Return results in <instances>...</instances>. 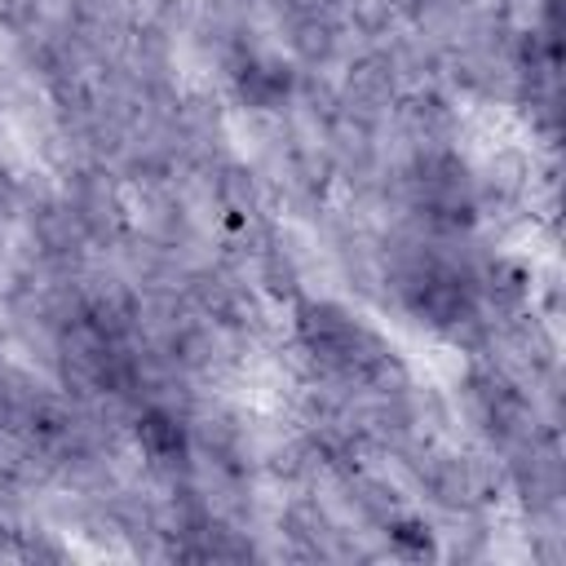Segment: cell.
Here are the masks:
<instances>
[{
	"label": "cell",
	"mask_w": 566,
	"mask_h": 566,
	"mask_svg": "<svg viewBox=\"0 0 566 566\" xmlns=\"http://www.w3.org/2000/svg\"><path fill=\"white\" fill-rule=\"evenodd\" d=\"M217 203L221 212L230 217V226L248 230L261 212V186H256V172L248 164H221L217 168Z\"/></svg>",
	"instance_id": "cell-11"
},
{
	"label": "cell",
	"mask_w": 566,
	"mask_h": 566,
	"mask_svg": "<svg viewBox=\"0 0 566 566\" xmlns=\"http://www.w3.org/2000/svg\"><path fill=\"white\" fill-rule=\"evenodd\" d=\"M385 531H389V548H394L398 557H433V535H429V526H424L420 517L394 513V517L385 522Z\"/></svg>",
	"instance_id": "cell-13"
},
{
	"label": "cell",
	"mask_w": 566,
	"mask_h": 566,
	"mask_svg": "<svg viewBox=\"0 0 566 566\" xmlns=\"http://www.w3.org/2000/svg\"><path fill=\"white\" fill-rule=\"evenodd\" d=\"M133 438L155 469L172 473V469H186V460H190V433H186L181 416L164 402H150L133 416Z\"/></svg>",
	"instance_id": "cell-5"
},
{
	"label": "cell",
	"mask_w": 566,
	"mask_h": 566,
	"mask_svg": "<svg viewBox=\"0 0 566 566\" xmlns=\"http://www.w3.org/2000/svg\"><path fill=\"white\" fill-rule=\"evenodd\" d=\"M0 557H18V531L9 522H0Z\"/></svg>",
	"instance_id": "cell-17"
},
{
	"label": "cell",
	"mask_w": 566,
	"mask_h": 566,
	"mask_svg": "<svg viewBox=\"0 0 566 566\" xmlns=\"http://www.w3.org/2000/svg\"><path fill=\"white\" fill-rule=\"evenodd\" d=\"M398 102V66L389 53H363L349 71H345V111L371 119L385 106Z\"/></svg>",
	"instance_id": "cell-7"
},
{
	"label": "cell",
	"mask_w": 566,
	"mask_h": 566,
	"mask_svg": "<svg viewBox=\"0 0 566 566\" xmlns=\"http://www.w3.org/2000/svg\"><path fill=\"white\" fill-rule=\"evenodd\" d=\"M261 283H265L270 296H296L301 274H296V261H292L287 248H274V243H270V248L261 252Z\"/></svg>",
	"instance_id": "cell-14"
},
{
	"label": "cell",
	"mask_w": 566,
	"mask_h": 566,
	"mask_svg": "<svg viewBox=\"0 0 566 566\" xmlns=\"http://www.w3.org/2000/svg\"><path fill=\"white\" fill-rule=\"evenodd\" d=\"M84 230L93 243H115L128 226V208H124V195L115 186V177L106 168H84L75 177V195H71Z\"/></svg>",
	"instance_id": "cell-3"
},
{
	"label": "cell",
	"mask_w": 566,
	"mask_h": 566,
	"mask_svg": "<svg viewBox=\"0 0 566 566\" xmlns=\"http://www.w3.org/2000/svg\"><path fill=\"white\" fill-rule=\"evenodd\" d=\"M398 119H402V128H407L420 146H438V142H447L451 128H455V111H451L447 97H438L433 88L407 93V97L398 102Z\"/></svg>",
	"instance_id": "cell-9"
},
{
	"label": "cell",
	"mask_w": 566,
	"mask_h": 566,
	"mask_svg": "<svg viewBox=\"0 0 566 566\" xmlns=\"http://www.w3.org/2000/svg\"><path fill=\"white\" fill-rule=\"evenodd\" d=\"M40 13V0H0V27L4 31H27Z\"/></svg>",
	"instance_id": "cell-16"
},
{
	"label": "cell",
	"mask_w": 566,
	"mask_h": 566,
	"mask_svg": "<svg viewBox=\"0 0 566 566\" xmlns=\"http://www.w3.org/2000/svg\"><path fill=\"white\" fill-rule=\"evenodd\" d=\"M420 486H424L442 509H473V504L491 500L486 473H482L473 460L451 455V451H424Z\"/></svg>",
	"instance_id": "cell-4"
},
{
	"label": "cell",
	"mask_w": 566,
	"mask_h": 566,
	"mask_svg": "<svg viewBox=\"0 0 566 566\" xmlns=\"http://www.w3.org/2000/svg\"><path fill=\"white\" fill-rule=\"evenodd\" d=\"M230 88H234L239 106H248V111H279L296 93V71L274 53L239 49L234 66H230Z\"/></svg>",
	"instance_id": "cell-2"
},
{
	"label": "cell",
	"mask_w": 566,
	"mask_h": 566,
	"mask_svg": "<svg viewBox=\"0 0 566 566\" xmlns=\"http://www.w3.org/2000/svg\"><path fill=\"white\" fill-rule=\"evenodd\" d=\"M336 22L332 13H287V44L305 66H323L336 53Z\"/></svg>",
	"instance_id": "cell-12"
},
{
	"label": "cell",
	"mask_w": 566,
	"mask_h": 566,
	"mask_svg": "<svg viewBox=\"0 0 566 566\" xmlns=\"http://www.w3.org/2000/svg\"><path fill=\"white\" fill-rule=\"evenodd\" d=\"M464 398H469V411L473 420L482 424L486 438H495L500 447H522L526 438H535V420H531V402L526 394L495 367H478L469 371L464 380Z\"/></svg>",
	"instance_id": "cell-1"
},
{
	"label": "cell",
	"mask_w": 566,
	"mask_h": 566,
	"mask_svg": "<svg viewBox=\"0 0 566 566\" xmlns=\"http://www.w3.org/2000/svg\"><path fill=\"white\" fill-rule=\"evenodd\" d=\"M80 314L106 336V340H128L142 323V301L128 283L119 279H97L93 287L80 292Z\"/></svg>",
	"instance_id": "cell-6"
},
{
	"label": "cell",
	"mask_w": 566,
	"mask_h": 566,
	"mask_svg": "<svg viewBox=\"0 0 566 566\" xmlns=\"http://www.w3.org/2000/svg\"><path fill=\"white\" fill-rule=\"evenodd\" d=\"M478 296H486L495 305V314H517L531 296V274L522 261H509V256H495L482 265V274L473 279Z\"/></svg>",
	"instance_id": "cell-10"
},
{
	"label": "cell",
	"mask_w": 566,
	"mask_h": 566,
	"mask_svg": "<svg viewBox=\"0 0 566 566\" xmlns=\"http://www.w3.org/2000/svg\"><path fill=\"white\" fill-rule=\"evenodd\" d=\"M31 234L44 248V256H53V261H80L84 248L93 243L71 199H40L31 212Z\"/></svg>",
	"instance_id": "cell-8"
},
{
	"label": "cell",
	"mask_w": 566,
	"mask_h": 566,
	"mask_svg": "<svg viewBox=\"0 0 566 566\" xmlns=\"http://www.w3.org/2000/svg\"><path fill=\"white\" fill-rule=\"evenodd\" d=\"M354 500H358V509H363L367 517H376L380 526H385L394 513H402L398 491H394L389 482H380V478H354Z\"/></svg>",
	"instance_id": "cell-15"
}]
</instances>
